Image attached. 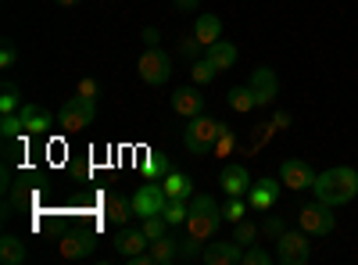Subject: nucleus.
<instances>
[{"instance_id": "e433bc0d", "label": "nucleus", "mask_w": 358, "mask_h": 265, "mask_svg": "<svg viewBox=\"0 0 358 265\" xmlns=\"http://www.w3.org/2000/svg\"><path fill=\"white\" fill-rule=\"evenodd\" d=\"M76 94H79V97H90V101H97V79L83 76V79H79V86H76Z\"/></svg>"}, {"instance_id": "c756f323", "label": "nucleus", "mask_w": 358, "mask_h": 265, "mask_svg": "<svg viewBox=\"0 0 358 265\" xmlns=\"http://www.w3.org/2000/svg\"><path fill=\"white\" fill-rule=\"evenodd\" d=\"M140 229L147 233V241H158V237H165L169 219H165V215H151V219H143V226H140Z\"/></svg>"}, {"instance_id": "ea45409f", "label": "nucleus", "mask_w": 358, "mask_h": 265, "mask_svg": "<svg viewBox=\"0 0 358 265\" xmlns=\"http://www.w3.org/2000/svg\"><path fill=\"white\" fill-rule=\"evenodd\" d=\"M201 0H176V11H194Z\"/></svg>"}, {"instance_id": "aec40b11", "label": "nucleus", "mask_w": 358, "mask_h": 265, "mask_svg": "<svg viewBox=\"0 0 358 265\" xmlns=\"http://www.w3.org/2000/svg\"><path fill=\"white\" fill-rule=\"evenodd\" d=\"M151 258H155V265H172L176 258H179V241H172L169 233L165 237H158V241H151Z\"/></svg>"}, {"instance_id": "58836bf2", "label": "nucleus", "mask_w": 358, "mask_h": 265, "mask_svg": "<svg viewBox=\"0 0 358 265\" xmlns=\"http://www.w3.org/2000/svg\"><path fill=\"white\" fill-rule=\"evenodd\" d=\"M158 40H162V33H158L155 25H151V29H143V43H147V47H158Z\"/></svg>"}, {"instance_id": "f3484780", "label": "nucleus", "mask_w": 358, "mask_h": 265, "mask_svg": "<svg viewBox=\"0 0 358 265\" xmlns=\"http://www.w3.org/2000/svg\"><path fill=\"white\" fill-rule=\"evenodd\" d=\"M222 40V22L215 18V15H197V22H194V43H201L204 50L212 47V43H219Z\"/></svg>"}, {"instance_id": "393cba45", "label": "nucleus", "mask_w": 358, "mask_h": 265, "mask_svg": "<svg viewBox=\"0 0 358 265\" xmlns=\"http://www.w3.org/2000/svg\"><path fill=\"white\" fill-rule=\"evenodd\" d=\"M169 172H172V162L165 155H147V162H143V176H147V180H165Z\"/></svg>"}, {"instance_id": "a211bd4d", "label": "nucleus", "mask_w": 358, "mask_h": 265, "mask_svg": "<svg viewBox=\"0 0 358 265\" xmlns=\"http://www.w3.org/2000/svg\"><path fill=\"white\" fill-rule=\"evenodd\" d=\"M104 215L111 219V222H118L122 226L129 215H133V197H122V194H104Z\"/></svg>"}, {"instance_id": "c85d7f7f", "label": "nucleus", "mask_w": 358, "mask_h": 265, "mask_svg": "<svg viewBox=\"0 0 358 265\" xmlns=\"http://www.w3.org/2000/svg\"><path fill=\"white\" fill-rule=\"evenodd\" d=\"M255 237H258V226H255V222H248V219H241V222H236L233 241L241 244V248H251V244H255Z\"/></svg>"}, {"instance_id": "6e6552de", "label": "nucleus", "mask_w": 358, "mask_h": 265, "mask_svg": "<svg viewBox=\"0 0 358 265\" xmlns=\"http://www.w3.org/2000/svg\"><path fill=\"white\" fill-rule=\"evenodd\" d=\"M165 204H169V194L162 183H143L136 194H133V215L143 222L151 215H165Z\"/></svg>"}, {"instance_id": "2eb2a0df", "label": "nucleus", "mask_w": 358, "mask_h": 265, "mask_svg": "<svg viewBox=\"0 0 358 265\" xmlns=\"http://www.w3.org/2000/svg\"><path fill=\"white\" fill-rule=\"evenodd\" d=\"M276 197H280V183L273 180V176H265V180H258L251 190H248V204L255 212H268L276 204Z\"/></svg>"}, {"instance_id": "ddd939ff", "label": "nucleus", "mask_w": 358, "mask_h": 265, "mask_svg": "<svg viewBox=\"0 0 358 265\" xmlns=\"http://www.w3.org/2000/svg\"><path fill=\"white\" fill-rule=\"evenodd\" d=\"M111 244H115V251L122 255L126 262L136 258V255H143L147 248H151V241H147V233H143V229H118L115 237H111Z\"/></svg>"}, {"instance_id": "cd10ccee", "label": "nucleus", "mask_w": 358, "mask_h": 265, "mask_svg": "<svg viewBox=\"0 0 358 265\" xmlns=\"http://www.w3.org/2000/svg\"><path fill=\"white\" fill-rule=\"evenodd\" d=\"M273 262H276V251H265V248L251 244V248H244V262L241 265H273Z\"/></svg>"}, {"instance_id": "f8f14e48", "label": "nucleus", "mask_w": 358, "mask_h": 265, "mask_svg": "<svg viewBox=\"0 0 358 265\" xmlns=\"http://www.w3.org/2000/svg\"><path fill=\"white\" fill-rule=\"evenodd\" d=\"M201 262H208V265H241L244 251H241L236 241H208L204 251H201Z\"/></svg>"}, {"instance_id": "423d86ee", "label": "nucleus", "mask_w": 358, "mask_h": 265, "mask_svg": "<svg viewBox=\"0 0 358 265\" xmlns=\"http://www.w3.org/2000/svg\"><path fill=\"white\" fill-rule=\"evenodd\" d=\"M136 72L147 86H165L169 76H172V57L162 50V47H147L136 62Z\"/></svg>"}, {"instance_id": "4c0bfd02", "label": "nucleus", "mask_w": 358, "mask_h": 265, "mask_svg": "<svg viewBox=\"0 0 358 265\" xmlns=\"http://www.w3.org/2000/svg\"><path fill=\"white\" fill-rule=\"evenodd\" d=\"M15 57H18V54H15V47H11V43H4V50H0V65L11 69V65H15Z\"/></svg>"}, {"instance_id": "5701e85b", "label": "nucleus", "mask_w": 358, "mask_h": 265, "mask_svg": "<svg viewBox=\"0 0 358 265\" xmlns=\"http://www.w3.org/2000/svg\"><path fill=\"white\" fill-rule=\"evenodd\" d=\"M226 101H229L233 111H241V115H248L251 108H258V101H255V94H251V86H233V90L226 94Z\"/></svg>"}, {"instance_id": "1a4fd4ad", "label": "nucleus", "mask_w": 358, "mask_h": 265, "mask_svg": "<svg viewBox=\"0 0 358 265\" xmlns=\"http://www.w3.org/2000/svg\"><path fill=\"white\" fill-rule=\"evenodd\" d=\"M94 248H97V237L90 229H72V233H65V237L57 241V251H62V258H69V262L90 258Z\"/></svg>"}, {"instance_id": "dca6fc26", "label": "nucleus", "mask_w": 358, "mask_h": 265, "mask_svg": "<svg viewBox=\"0 0 358 265\" xmlns=\"http://www.w3.org/2000/svg\"><path fill=\"white\" fill-rule=\"evenodd\" d=\"M172 111H176V115H183V119L190 122L194 115L204 111V97L194 90V86H179V90L172 94Z\"/></svg>"}, {"instance_id": "2f4dec72", "label": "nucleus", "mask_w": 358, "mask_h": 265, "mask_svg": "<svg viewBox=\"0 0 358 265\" xmlns=\"http://www.w3.org/2000/svg\"><path fill=\"white\" fill-rule=\"evenodd\" d=\"M0 133H4V140H18V136L25 133V126H22V119H18V111H15V115H4Z\"/></svg>"}, {"instance_id": "f257e3e1", "label": "nucleus", "mask_w": 358, "mask_h": 265, "mask_svg": "<svg viewBox=\"0 0 358 265\" xmlns=\"http://www.w3.org/2000/svg\"><path fill=\"white\" fill-rule=\"evenodd\" d=\"M312 194L326 204H334V208H341V204L355 201L358 197V172L351 165H334V169H326L315 176V183H312Z\"/></svg>"}, {"instance_id": "bb28decb", "label": "nucleus", "mask_w": 358, "mask_h": 265, "mask_svg": "<svg viewBox=\"0 0 358 265\" xmlns=\"http://www.w3.org/2000/svg\"><path fill=\"white\" fill-rule=\"evenodd\" d=\"M22 108V94L15 83H4V90H0V115H15Z\"/></svg>"}, {"instance_id": "f704fd0d", "label": "nucleus", "mask_w": 358, "mask_h": 265, "mask_svg": "<svg viewBox=\"0 0 358 265\" xmlns=\"http://www.w3.org/2000/svg\"><path fill=\"white\" fill-rule=\"evenodd\" d=\"M262 229H265V233H268V237H273V241H276V237H280V233H287V222H283V215H280V219H276V215H265V222H262Z\"/></svg>"}, {"instance_id": "4be33fe9", "label": "nucleus", "mask_w": 358, "mask_h": 265, "mask_svg": "<svg viewBox=\"0 0 358 265\" xmlns=\"http://www.w3.org/2000/svg\"><path fill=\"white\" fill-rule=\"evenodd\" d=\"M162 187H165L169 197H187V201L194 197V183H190V176H187V172H176V169H172V172L165 176V183H162Z\"/></svg>"}, {"instance_id": "20e7f679", "label": "nucleus", "mask_w": 358, "mask_h": 265, "mask_svg": "<svg viewBox=\"0 0 358 265\" xmlns=\"http://www.w3.org/2000/svg\"><path fill=\"white\" fill-rule=\"evenodd\" d=\"M297 226H301L308 237H330V233L337 229V215H334V204H326V201H312L305 204L301 212H297Z\"/></svg>"}, {"instance_id": "4468645a", "label": "nucleus", "mask_w": 358, "mask_h": 265, "mask_svg": "<svg viewBox=\"0 0 358 265\" xmlns=\"http://www.w3.org/2000/svg\"><path fill=\"white\" fill-rule=\"evenodd\" d=\"M219 183H222V190H226L229 197H248V190L255 187V183H251V172H248L244 165H226V169L219 172Z\"/></svg>"}, {"instance_id": "9d476101", "label": "nucleus", "mask_w": 358, "mask_h": 265, "mask_svg": "<svg viewBox=\"0 0 358 265\" xmlns=\"http://www.w3.org/2000/svg\"><path fill=\"white\" fill-rule=\"evenodd\" d=\"M315 176H319V172H312V165L301 162V158H287V162L280 165V180H283L287 190H312Z\"/></svg>"}, {"instance_id": "7c9ffc66", "label": "nucleus", "mask_w": 358, "mask_h": 265, "mask_svg": "<svg viewBox=\"0 0 358 265\" xmlns=\"http://www.w3.org/2000/svg\"><path fill=\"white\" fill-rule=\"evenodd\" d=\"M244 212H248V201H244V197H229V204L222 208V219H226V222H241Z\"/></svg>"}, {"instance_id": "473e14b6", "label": "nucleus", "mask_w": 358, "mask_h": 265, "mask_svg": "<svg viewBox=\"0 0 358 265\" xmlns=\"http://www.w3.org/2000/svg\"><path fill=\"white\" fill-rule=\"evenodd\" d=\"M233 143H236V136L229 133V126H222V133H219V140H215L212 151H215L219 158H226V155H233Z\"/></svg>"}, {"instance_id": "79ce46f5", "label": "nucleus", "mask_w": 358, "mask_h": 265, "mask_svg": "<svg viewBox=\"0 0 358 265\" xmlns=\"http://www.w3.org/2000/svg\"><path fill=\"white\" fill-rule=\"evenodd\" d=\"M57 4H62V8H76V4H79V0H57Z\"/></svg>"}, {"instance_id": "a878e982", "label": "nucleus", "mask_w": 358, "mask_h": 265, "mask_svg": "<svg viewBox=\"0 0 358 265\" xmlns=\"http://www.w3.org/2000/svg\"><path fill=\"white\" fill-rule=\"evenodd\" d=\"M219 76V69L208 62V57H197V62L190 65V79H194V86H204V83H212Z\"/></svg>"}, {"instance_id": "b1692460", "label": "nucleus", "mask_w": 358, "mask_h": 265, "mask_svg": "<svg viewBox=\"0 0 358 265\" xmlns=\"http://www.w3.org/2000/svg\"><path fill=\"white\" fill-rule=\"evenodd\" d=\"M187 215H190L187 197H169V204H165V219H169V226H187Z\"/></svg>"}, {"instance_id": "0eeeda50", "label": "nucleus", "mask_w": 358, "mask_h": 265, "mask_svg": "<svg viewBox=\"0 0 358 265\" xmlns=\"http://www.w3.org/2000/svg\"><path fill=\"white\" fill-rule=\"evenodd\" d=\"M312 258V244L305 229H287L276 237V262L283 265H305Z\"/></svg>"}, {"instance_id": "9b49d317", "label": "nucleus", "mask_w": 358, "mask_h": 265, "mask_svg": "<svg viewBox=\"0 0 358 265\" xmlns=\"http://www.w3.org/2000/svg\"><path fill=\"white\" fill-rule=\"evenodd\" d=\"M251 94H255V101H258V108H265V104H273L276 97H280V79H276V72L268 69V65H258L255 72H251Z\"/></svg>"}, {"instance_id": "f03ea898", "label": "nucleus", "mask_w": 358, "mask_h": 265, "mask_svg": "<svg viewBox=\"0 0 358 265\" xmlns=\"http://www.w3.org/2000/svg\"><path fill=\"white\" fill-rule=\"evenodd\" d=\"M222 222H226V219H222V208L215 204V197H212V194H194L190 215H187V233H190V237H197V241L208 244V241L219 233Z\"/></svg>"}, {"instance_id": "6ab92c4d", "label": "nucleus", "mask_w": 358, "mask_h": 265, "mask_svg": "<svg viewBox=\"0 0 358 265\" xmlns=\"http://www.w3.org/2000/svg\"><path fill=\"white\" fill-rule=\"evenodd\" d=\"M208 62H212L219 72H226V69H233L236 65V47L229 43V40H219V43H212V47H208Z\"/></svg>"}, {"instance_id": "72a5a7b5", "label": "nucleus", "mask_w": 358, "mask_h": 265, "mask_svg": "<svg viewBox=\"0 0 358 265\" xmlns=\"http://www.w3.org/2000/svg\"><path fill=\"white\" fill-rule=\"evenodd\" d=\"M201 244L197 237H187V241H179V258H201Z\"/></svg>"}, {"instance_id": "7ed1b4c3", "label": "nucleus", "mask_w": 358, "mask_h": 265, "mask_svg": "<svg viewBox=\"0 0 358 265\" xmlns=\"http://www.w3.org/2000/svg\"><path fill=\"white\" fill-rule=\"evenodd\" d=\"M219 133H222V122L201 111V115H194L190 126L183 129V147H187V151H190L194 158H201V155H208V151L215 147Z\"/></svg>"}, {"instance_id": "c9c22d12", "label": "nucleus", "mask_w": 358, "mask_h": 265, "mask_svg": "<svg viewBox=\"0 0 358 265\" xmlns=\"http://www.w3.org/2000/svg\"><path fill=\"white\" fill-rule=\"evenodd\" d=\"M50 129V115H43V111H36L33 119L25 122V133H47Z\"/></svg>"}, {"instance_id": "a19ab883", "label": "nucleus", "mask_w": 358, "mask_h": 265, "mask_svg": "<svg viewBox=\"0 0 358 265\" xmlns=\"http://www.w3.org/2000/svg\"><path fill=\"white\" fill-rule=\"evenodd\" d=\"M287 122H290V115H287V111H280L276 119H273V126H276V129H287Z\"/></svg>"}, {"instance_id": "412c9836", "label": "nucleus", "mask_w": 358, "mask_h": 265, "mask_svg": "<svg viewBox=\"0 0 358 265\" xmlns=\"http://www.w3.org/2000/svg\"><path fill=\"white\" fill-rule=\"evenodd\" d=\"M0 262H4V265H22L25 262L22 237H15V233H4V237H0Z\"/></svg>"}, {"instance_id": "39448f33", "label": "nucleus", "mask_w": 358, "mask_h": 265, "mask_svg": "<svg viewBox=\"0 0 358 265\" xmlns=\"http://www.w3.org/2000/svg\"><path fill=\"white\" fill-rule=\"evenodd\" d=\"M97 119V101H90V97H72L62 104V111H57V126H62L65 133H79L86 126H94Z\"/></svg>"}]
</instances>
